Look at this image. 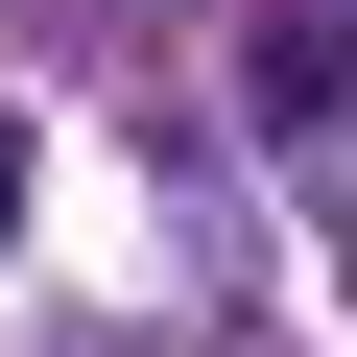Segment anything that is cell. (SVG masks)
Instances as JSON below:
<instances>
[{"label": "cell", "mask_w": 357, "mask_h": 357, "mask_svg": "<svg viewBox=\"0 0 357 357\" xmlns=\"http://www.w3.org/2000/svg\"><path fill=\"white\" fill-rule=\"evenodd\" d=\"M333 286H357V215H333Z\"/></svg>", "instance_id": "obj_2"}, {"label": "cell", "mask_w": 357, "mask_h": 357, "mask_svg": "<svg viewBox=\"0 0 357 357\" xmlns=\"http://www.w3.org/2000/svg\"><path fill=\"white\" fill-rule=\"evenodd\" d=\"M238 96L310 143V119H357V0H262V48H238Z\"/></svg>", "instance_id": "obj_1"}]
</instances>
